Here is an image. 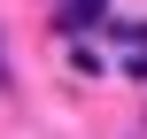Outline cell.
<instances>
[{"mask_svg": "<svg viewBox=\"0 0 147 139\" xmlns=\"http://www.w3.org/2000/svg\"><path fill=\"white\" fill-rule=\"evenodd\" d=\"M101 15H109V0H62L54 23H62V31H85V23H101Z\"/></svg>", "mask_w": 147, "mask_h": 139, "instance_id": "cell-1", "label": "cell"}]
</instances>
